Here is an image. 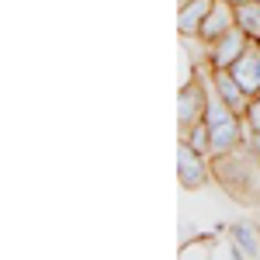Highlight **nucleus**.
<instances>
[{"label": "nucleus", "mask_w": 260, "mask_h": 260, "mask_svg": "<svg viewBox=\"0 0 260 260\" xmlns=\"http://www.w3.org/2000/svg\"><path fill=\"white\" fill-rule=\"evenodd\" d=\"M225 240L233 243L236 260H260V222H229L225 225Z\"/></svg>", "instance_id": "obj_4"}, {"label": "nucleus", "mask_w": 260, "mask_h": 260, "mask_svg": "<svg viewBox=\"0 0 260 260\" xmlns=\"http://www.w3.org/2000/svg\"><path fill=\"white\" fill-rule=\"evenodd\" d=\"M208 132H212V156H222V153L240 149L243 142H246V136H250L243 115H233V118L219 121V125H208Z\"/></svg>", "instance_id": "obj_5"}, {"label": "nucleus", "mask_w": 260, "mask_h": 260, "mask_svg": "<svg viewBox=\"0 0 260 260\" xmlns=\"http://www.w3.org/2000/svg\"><path fill=\"white\" fill-rule=\"evenodd\" d=\"M243 121H246V128H250V132H260V94L250 98L246 111H243Z\"/></svg>", "instance_id": "obj_13"}, {"label": "nucleus", "mask_w": 260, "mask_h": 260, "mask_svg": "<svg viewBox=\"0 0 260 260\" xmlns=\"http://www.w3.org/2000/svg\"><path fill=\"white\" fill-rule=\"evenodd\" d=\"M205 108H208V87L194 77L191 83H184L177 94V125H180V136L187 128H194L198 121H205Z\"/></svg>", "instance_id": "obj_2"}, {"label": "nucleus", "mask_w": 260, "mask_h": 260, "mask_svg": "<svg viewBox=\"0 0 260 260\" xmlns=\"http://www.w3.org/2000/svg\"><path fill=\"white\" fill-rule=\"evenodd\" d=\"M215 250H219V240L215 236H191V240L180 243L177 257L180 260H212Z\"/></svg>", "instance_id": "obj_10"}, {"label": "nucleus", "mask_w": 260, "mask_h": 260, "mask_svg": "<svg viewBox=\"0 0 260 260\" xmlns=\"http://www.w3.org/2000/svg\"><path fill=\"white\" fill-rule=\"evenodd\" d=\"M229 4H243V0H229Z\"/></svg>", "instance_id": "obj_14"}, {"label": "nucleus", "mask_w": 260, "mask_h": 260, "mask_svg": "<svg viewBox=\"0 0 260 260\" xmlns=\"http://www.w3.org/2000/svg\"><path fill=\"white\" fill-rule=\"evenodd\" d=\"M233 115H236V111H233V108H229V104H225V101L215 94V87H212V90H208V108H205V121H208V125H219V121L233 118Z\"/></svg>", "instance_id": "obj_12"}, {"label": "nucleus", "mask_w": 260, "mask_h": 260, "mask_svg": "<svg viewBox=\"0 0 260 260\" xmlns=\"http://www.w3.org/2000/svg\"><path fill=\"white\" fill-rule=\"evenodd\" d=\"M233 24H236V4H229V0H215L198 35H201L205 42H215L219 35H225Z\"/></svg>", "instance_id": "obj_8"}, {"label": "nucleus", "mask_w": 260, "mask_h": 260, "mask_svg": "<svg viewBox=\"0 0 260 260\" xmlns=\"http://www.w3.org/2000/svg\"><path fill=\"white\" fill-rule=\"evenodd\" d=\"M250 42H253V39L243 31L240 24H233V28H229L225 35H219V39L212 42V49H208V62H212V70H229V66L246 52Z\"/></svg>", "instance_id": "obj_3"}, {"label": "nucleus", "mask_w": 260, "mask_h": 260, "mask_svg": "<svg viewBox=\"0 0 260 260\" xmlns=\"http://www.w3.org/2000/svg\"><path fill=\"white\" fill-rule=\"evenodd\" d=\"M212 87H215V94H219L236 115H243L246 111V104H250V94L243 90V83L233 77V70H215L212 73Z\"/></svg>", "instance_id": "obj_7"}, {"label": "nucleus", "mask_w": 260, "mask_h": 260, "mask_svg": "<svg viewBox=\"0 0 260 260\" xmlns=\"http://www.w3.org/2000/svg\"><path fill=\"white\" fill-rule=\"evenodd\" d=\"M177 177H180V187H184V191H198V187H205L208 180L215 177V163H212V156L198 153L194 146L180 142V149H177Z\"/></svg>", "instance_id": "obj_1"}, {"label": "nucleus", "mask_w": 260, "mask_h": 260, "mask_svg": "<svg viewBox=\"0 0 260 260\" xmlns=\"http://www.w3.org/2000/svg\"><path fill=\"white\" fill-rule=\"evenodd\" d=\"M236 24L253 42H260V0H243V4H236Z\"/></svg>", "instance_id": "obj_11"}, {"label": "nucleus", "mask_w": 260, "mask_h": 260, "mask_svg": "<svg viewBox=\"0 0 260 260\" xmlns=\"http://www.w3.org/2000/svg\"><path fill=\"white\" fill-rule=\"evenodd\" d=\"M229 70H233V77L243 83V90H246L250 98L260 94V42H250L246 52H243Z\"/></svg>", "instance_id": "obj_6"}, {"label": "nucleus", "mask_w": 260, "mask_h": 260, "mask_svg": "<svg viewBox=\"0 0 260 260\" xmlns=\"http://www.w3.org/2000/svg\"><path fill=\"white\" fill-rule=\"evenodd\" d=\"M215 0H180V11H177V28L180 35H198L208 11H212Z\"/></svg>", "instance_id": "obj_9"}]
</instances>
